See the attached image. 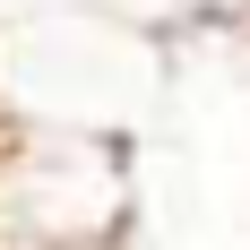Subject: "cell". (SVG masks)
<instances>
[{
	"label": "cell",
	"mask_w": 250,
	"mask_h": 250,
	"mask_svg": "<svg viewBox=\"0 0 250 250\" xmlns=\"http://www.w3.org/2000/svg\"><path fill=\"white\" fill-rule=\"evenodd\" d=\"M138 164L121 129L0 112V250H121Z\"/></svg>",
	"instance_id": "6da1fadb"
},
{
	"label": "cell",
	"mask_w": 250,
	"mask_h": 250,
	"mask_svg": "<svg viewBox=\"0 0 250 250\" xmlns=\"http://www.w3.org/2000/svg\"><path fill=\"white\" fill-rule=\"evenodd\" d=\"M43 9H61V0H0V18L18 26V18H43Z\"/></svg>",
	"instance_id": "7a4b0ae2"
}]
</instances>
